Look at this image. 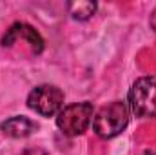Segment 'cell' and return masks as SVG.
Returning <instances> with one entry per match:
<instances>
[{"mask_svg":"<svg viewBox=\"0 0 156 155\" xmlns=\"http://www.w3.org/2000/svg\"><path fill=\"white\" fill-rule=\"evenodd\" d=\"M129 122V108L122 100H113L102 106L93 115V130L102 139H113L120 135Z\"/></svg>","mask_w":156,"mask_h":155,"instance_id":"obj_1","label":"cell"},{"mask_svg":"<svg viewBox=\"0 0 156 155\" xmlns=\"http://www.w3.org/2000/svg\"><path fill=\"white\" fill-rule=\"evenodd\" d=\"M129 108L140 119L156 117V77L138 78L129 89Z\"/></svg>","mask_w":156,"mask_h":155,"instance_id":"obj_2","label":"cell"},{"mask_svg":"<svg viewBox=\"0 0 156 155\" xmlns=\"http://www.w3.org/2000/svg\"><path fill=\"white\" fill-rule=\"evenodd\" d=\"M93 115L94 112H93L91 102H76V104H71L60 110V113L56 117V126L60 128L64 135L76 137L89 128Z\"/></svg>","mask_w":156,"mask_h":155,"instance_id":"obj_3","label":"cell"},{"mask_svg":"<svg viewBox=\"0 0 156 155\" xmlns=\"http://www.w3.org/2000/svg\"><path fill=\"white\" fill-rule=\"evenodd\" d=\"M27 106L42 117H53L64 106V93L56 86L40 84L27 95Z\"/></svg>","mask_w":156,"mask_h":155,"instance_id":"obj_4","label":"cell"},{"mask_svg":"<svg viewBox=\"0 0 156 155\" xmlns=\"http://www.w3.org/2000/svg\"><path fill=\"white\" fill-rule=\"evenodd\" d=\"M16 40H26V42L31 46V49H33L35 53H40V51L44 49V40L40 37V33L33 28V26H29V24H24V22L13 24V26L7 29V33L4 35L2 46H4V47H9V46H13Z\"/></svg>","mask_w":156,"mask_h":155,"instance_id":"obj_5","label":"cell"},{"mask_svg":"<svg viewBox=\"0 0 156 155\" xmlns=\"http://www.w3.org/2000/svg\"><path fill=\"white\" fill-rule=\"evenodd\" d=\"M0 130L4 135L7 137H13V139H22V137H27L31 135L35 130H37V124L27 119V117H11L7 120H4L0 124Z\"/></svg>","mask_w":156,"mask_h":155,"instance_id":"obj_6","label":"cell"},{"mask_svg":"<svg viewBox=\"0 0 156 155\" xmlns=\"http://www.w3.org/2000/svg\"><path fill=\"white\" fill-rule=\"evenodd\" d=\"M67 9L71 13V17L75 20H87L94 15L96 11V4L94 2H87V0H78V2H69Z\"/></svg>","mask_w":156,"mask_h":155,"instance_id":"obj_7","label":"cell"}]
</instances>
